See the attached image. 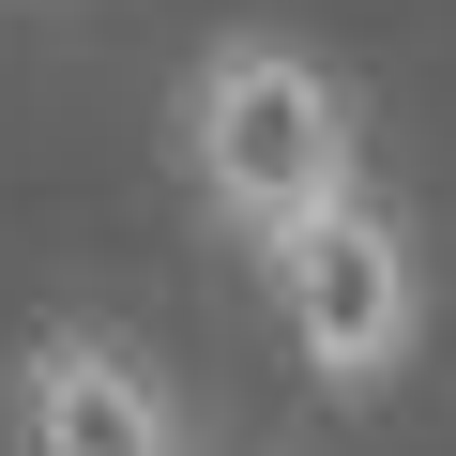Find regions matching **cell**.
<instances>
[{
	"label": "cell",
	"mask_w": 456,
	"mask_h": 456,
	"mask_svg": "<svg viewBox=\"0 0 456 456\" xmlns=\"http://www.w3.org/2000/svg\"><path fill=\"white\" fill-rule=\"evenodd\" d=\"M183 183L244 228V244L320 228L335 198H365V107H350V77L320 46H289V31L198 46V77H183Z\"/></svg>",
	"instance_id": "cell-1"
},
{
	"label": "cell",
	"mask_w": 456,
	"mask_h": 456,
	"mask_svg": "<svg viewBox=\"0 0 456 456\" xmlns=\"http://www.w3.org/2000/svg\"><path fill=\"white\" fill-rule=\"evenodd\" d=\"M16 456H198V426L122 335L61 320V335L16 350Z\"/></svg>",
	"instance_id": "cell-3"
},
{
	"label": "cell",
	"mask_w": 456,
	"mask_h": 456,
	"mask_svg": "<svg viewBox=\"0 0 456 456\" xmlns=\"http://www.w3.org/2000/svg\"><path fill=\"white\" fill-rule=\"evenodd\" d=\"M259 289H274V335L305 350L320 395H380L411 350H426V259H411V228L395 198H335L320 228H289V244H259Z\"/></svg>",
	"instance_id": "cell-2"
}]
</instances>
